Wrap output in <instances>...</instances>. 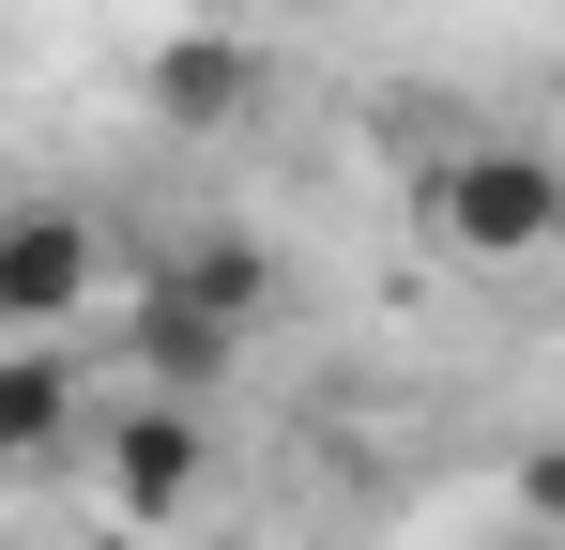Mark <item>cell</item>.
<instances>
[{
	"label": "cell",
	"instance_id": "8992f818",
	"mask_svg": "<svg viewBox=\"0 0 565 550\" xmlns=\"http://www.w3.org/2000/svg\"><path fill=\"white\" fill-rule=\"evenodd\" d=\"M77 429H93L77 352H0V474H15V458H62Z\"/></svg>",
	"mask_w": 565,
	"mask_h": 550
},
{
	"label": "cell",
	"instance_id": "9c48e42d",
	"mask_svg": "<svg viewBox=\"0 0 565 550\" xmlns=\"http://www.w3.org/2000/svg\"><path fill=\"white\" fill-rule=\"evenodd\" d=\"M504 550H551V536H504Z\"/></svg>",
	"mask_w": 565,
	"mask_h": 550
},
{
	"label": "cell",
	"instance_id": "7a4b0ae2",
	"mask_svg": "<svg viewBox=\"0 0 565 550\" xmlns=\"http://www.w3.org/2000/svg\"><path fill=\"white\" fill-rule=\"evenodd\" d=\"M93 290H107V245H93L77 199H15L0 214V337L15 352H62L93 321Z\"/></svg>",
	"mask_w": 565,
	"mask_h": 550
},
{
	"label": "cell",
	"instance_id": "ba28073f",
	"mask_svg": "<svg viewBox=\"0 0 565 550\" xmlns=\"http://www.w3.org/2000/svg\"><path fill=\"white\" fill-rule=\"evenodd\" d=\"M504 505H520V536H551V550H565V429H551V444H520Z\"/></svg>",
	"mask_w": 565,
	"mask_h": 550
},
{
	"label": "cell",
	"instance_id": "6da1fadb",
	"mask_svg": "<svg viewBox=\"0 0 565 550\" xmlns=\"http://www.w3.org/2000/svg\"><path fill=\"white\" fill-rule=\"evenodd\" d=\"M413 214H428V245L444 261H551L565 245V154L551 138H459L444 169L413 183Z\"/></svg>",
	"mask_w": 565,
	"mask_h": 550
},
{
	"label": "cell",
	"instance_id": "52a82bcc",
	"mask_svg": "<svg viewBox=\"0 0 565 550\" xmlns=\"http://www.w3.org/2000/svg\"><path fill=\"white\" fill-rule=\"evenodd\" d=\"M153 290H184V306H214V321L260 337V306H276V245H260V230H199V245L153 261Z\"/></svg>",
	"mask_w": 565,
	"mask_h": 550
},
{
	"label": "cell",
	"instance_id": "277c9868",
	"mask_svg": "<svg viewBox=\"0 0 565 550\" xmlns=\"http://www.w3.org/2000/svg\"><path fill=\"white\" fill-rule=\"evenodd\" d=\"M122 352H138V398H230V367H245V321H214V306H184V290H122Z\"/></svg>",
	"mask_w": 565,
	"mask_h": 550
},
{
	"label": "cell",
	"instance_id": "5b68a950",
	"mask_svg": "<svg viewBox=\"0 0 565 550\" xmlns=\"http://www.w3.org/2000/svg\"><path fill=\"white\" fill-rule=\"evenodd\" d=\"M138 92H153L169 138H230V123H260V46H245V31H169V46L138 62Z\"/></svg>",
	"mask_w": 565,
	"mask_h": 550
},
{
	"label": "cell",
	"instance_id": "3957f363",
	"mask_svg": "<svg viewBox=\"0 0 565 550\" xmlns=\"http://www.w3.org/2000/svg\"><path fill=\"white\" fill-rule=\"evenodd\" d=\"M93 474H107V520L122 536H169L199 505V474H214V429L184 398H122V413H93Z\"/></svg>",
	"mask_w": 565,
	"mask_h": 550
}]
</instances>
